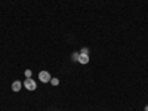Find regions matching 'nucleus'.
Masks as SVG:
<instances>
[{"instance_id":"f257e3e1","label":"nucleus","mask_w":148,"mask_h":111,"mask_svg":"<svg viewBox=\"0 0 148 111\" xmlns=\"http://www.w3.org/2000/svg\"><path fill=\"white\" fill-rule=\"evenodd\" d=\"M22 86H24V88H25L27 90H31V92L37 89V83H36V80H33L31 77H30V79H25V80H24Z\"/></svg>"},{"instance_id":"f03ea898","label":"nucleus","mask_w":148,"mask_h":111,"mask_svg":"<svg viewBox=\"0 0 148 111\" xmlns=\"http://www.w3.org/2000/svg\"><path fill=\"white\" fill-rule=\"evenodd\" d=\"M51 74H49L47 71H40L39 73V80L42 82V83H49V82H51Z\"/></svg>"},{"instance_id":"7ed1b4c3","label":"nucleus","mask_w":148,"mask_h":111,"mask_svg":"<svg viewBox=\"0 0 148 111\" xmlns=\"http://www.w3.org/2000/svg\"><path fill=\"white\" fill-rule=\"evenodd\" d=\"M79 62L83 64V65L88 64L89 62V53H80L79 55Z\"/></svg>"},{"instance_id":"20e7f679","label":"nucleus","mask_w":148,"mask_h":111,"mask_svg":"<svg viewBox=\"0 0 148 111\" xmlns=\"http://www.w3.org/2000/svg\"><path fill=\"white\" fill-rule=\"evenodd\" d=\"M21 88H22V83L19 80H15L14 83H12V90H14V92H19Z\"/></svg>"},{"instance_id":"39448f33","label":"nucleus","mask_w":148,"mask_h":111,"mask_svg":"<svg viewBox=\"0 0 148 111\" xmlns=\"http://www.w3.org/2000/svg\"><path fill=\"white\" fill-rule=\"evenodd\" d=\"M51 84H52V86H58V84H59V79L52 77V79H51Z\"/></svg>"},{"instance_id":"423d86ee","label":"nucleus","mask_w":148,"mask_h":111,"mask_svg":"<svg viewBox=\"0 0 148 111\" xmlns=\"http://www.w3.org/2000/svg\"><path fill=\"white\" fill-rule=\"evenodd\" d=\"M79 55H80V53H77V52H74V53L71 55V59H73V61H79Z\"/></svg>"},{"instance_id":"0eeeda50","label":"nucleus","mask_w":148,"mask_h":111,"mask_svg":"<svg viewBox=\"0 0 148 111\" xmlns=\"http://www.w3.org/2000/svg\"><path fill=\"white\" fill-rule=\"evenodd\" d=\"M24 74H25V79H30L31 74H33V71H31V70H25V73H24Z\"/></svg>"},{"instance_id":"6e6552de","label":"nucleus","mask_w":148,"mask_h":111,"mask_svg":"<svg viewBox=\"0 0 148 111\" xmlns=\"http://www.w3.org/2000/svg\"><path fill=\"white\" fill-rule=\"evenodd\" d=\"M80 53H89V49L88 47H83L82 51H80Z\"/></svg>"},{"instance_id":"1a4fd4ad","label":"nucleus","mask_w":148,"mask_h":111,"mask_svg":"<svg viewBox=\"0 0 148 111\" xmlns=\"http://www.w3.org/2000/svg\"><path fill=\"white\" fill-rule=\"evenodd\" d=\"M145 111H148V105H147V107H145Z\"/></svg>"}]
</instances>
